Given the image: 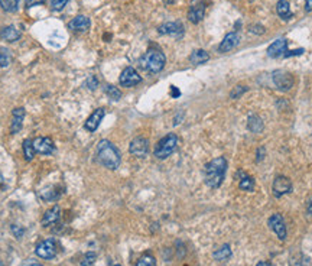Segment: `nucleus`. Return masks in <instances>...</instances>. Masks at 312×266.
Here are the masks:
<instances>
[{"label": "nucleus", "instance_id": "f257e3e1", "mask_svg": "<svg viewBox=\"0 0 312 266\" xmlns=\"http://www.w3.org/2000/svg\"><path fill=\"white\" fill-rule=\"evenodd\" d=\"M226 171H227V160H226V158L218 157L215 160H209L206 165V168H204L206 184L209 188H218L224 181Z\"/></svg>", "mask_w": 312, "mask_h": 266}, {"label": "nucleus", "instance_id": "f03ea898", "mask_svg": "<svg viewBox=\"0 0 312 266\" xmlns=\"http://www.w3.org/2000/svg\"><path fill=\"white\" fill-rule=\"evenodd\" d=\"M97 157H99L100 163L105 168L111 169V171L117 169L119 165H120V160H122L119 149L108 140H100L99 142V145H97Z\"/></svg>", "mask_w": 312, "mask_h": 266}, {"label": "nucleus", "instance_id": "7ed1b4c3", "mask_svg": "<svg viewBox=\"0 0 312 266\" xmlns=\"http://www.w3.org/2000/svg\"><path fill=\"white\" fill-rule=\"evenodd\" d=\"M165 62H166L165 55L160 53V51H157V50H149L148 53L139 59L140 67L145 71H149V73H159V71H162L163 67H165Z\"/></svg>", "mask_w": 312, "mask_h": 266}, {"label": "nucleus", "instance_id": "20e7f679", "mask_svg": "<svg viewBox=\"0 0 312 266\" xmlns=\"http://www.w3.org/2000/svg\"><path fill=\"white\" fill-rule=\"evenodd\" d=\"M178 145V137L175 133H168L165 137H162L155 148V157L157 160H166L168 157H171L174 154V151L177 149Z\"/></svg>", "mask_w": 312, "mask_h": 266}, {"label": "nucleus", "instance_id": "39448f33", "mask_svg": "<svg viewBox=\"0 0 312 266\" xmlns=\"http://www.w3.org/2000/svg\"><path fill=\"white\" fill-rule=\"evenodd\" d=\"M130 154L136 158H145L149 154V140L146 137L137 136L130 142Z\"/></svg>", "mask_w": 312, "mask_h": 266}, {"label": "nucleus", "instance_id": "423d86ee", "mask_svg": "<svg viewBox=\"0 0 312 266\" xmlns=\"http://www.w3.org/2000/svg\"><path fill=\"white\" fill-rule=\"evenodd\" d=\"M206 15V3L203 0H191L188 9V19L191 24H200Z\"/></svg>", "mask_w": 312, "mask_h": 266}, {"label": "nucleus", "instance_id": "0eeeda50", "mask_svg": "<svg viewBox=\"0 0 312 266\" xmlns=\"http://www.w3.org/2000/svg\"><path fill=\"white\" fill-rule=\"evenodd\" d=\"M273 84L281 91H289L293 87V77L286 71H275L273 73Z\"/></svg>", "mask_w": 312, "mask_h": 266}, {"label": "nucleus", "instance_id": "6e6552de", "mask_svg": "<svg viewBox=\"0 0 312 266\" xmlns=\"http://www.w3.org/2000/svg\"><path fill=\"white\" fill-rule=\"evenodd\" d=\"M36 255L41 259H52L56 255V244L52 239H47L41 241L36 246Z\"/></svg>", "mask_w": 312, "mask_h": 266}, {"label": "nucleus", "instance_id": "1a4fd4ad", "mask_svg": "<svg viewBox=\"0 0 312 266\" xmlns=\"http://www.w3.org/2000/svg\"><path fill=\"white\" fill-rule=\"evenodd\" d=\"M142 81V77L139 76V73L133 68V67H128L123 70V73L120 74L119 82L123 87H134Z\"/></svg>", "mask_w": 312, "mask_h": 266}, {"label": "nucleus", "instance_id": "9d476101", "mask_svg": "<svg viewBox=\"0 0 312 266\" xmlns=\"http://www.w3.org/2000/svg\"><path fill=\"white\" fill-rule=\"evenodd\" d=\"M32 143H33L35 152H38L41 155H51L52 152H53V149H55L51 137H42V136H39V137L33 139Z\"/></svg>", "mask_w": 312, "mask_h": 266}, {"label": "nucleus", "instance_id": "9b49d317", "mask_svg": "<svg viewBox=\"0 0 312 266\" xmlns=\"http://www.w3.org/2000/svg\"><path fill=\"white\" fill-rule=\"evenodd\" d=\"M269 227L276 233V236L281 240L286 239V226H285V220L281 214H273L270 218H269Z\"/></svg>", "mask_w": 312, "mask_h": 266}, {"label": "nucleus", "instance_id": "f8f14e48", "mask_svg": "<svg viewBox=\"0 0 312 266\" xmlns=\"http://www.w3.org/2000/svg\"><path fill=\"white\" fill-rule=\"evenodd\" d=\"M292 191V183L287 177H284V175H279L275 178L273 181V194L275 197H282L285 194H289Z\"/></svg>", "mask_w": 312, "mask_h": 266}, {"label": "nucleus", "instance_id": "ddd939ff", "mask_svg": "<svg viewBox=\"0 0 312 266\" xmlns=\"http://www.w3.org/2000/svg\"><path fill=\"white\" fill-rule=\"evenodd\" d=\"M157 32L160 35H169L174 38H181L183 35V25L181 22H166L163 25H160Z\"/></svg>", "mask_w": 312, "mask_h": 266}, {"label": "nucleus", "instance_id": "4468645a", "mask_svg": "<svg viewBox=\"0 0 312 266\" xmlns=\"http://www.w3.org/2000/svg\"><path fill=\"white\" fill-rule=\"evenodd\" d=\"M238 44H240V35H238V32L234 30V32H230L224 36V39L221 41V44L218 47V51L223 53H230Z\"/></svg>", "mask_w": 312, "mask_h": 266}, {"label": "nucleus", "instance_id": "2eb2a0df", "mask_svg": "<svg viewBox=\"0 0 312 266\" xmlns=\"http://www.w3.org/2000/svg\"><path fill=\"white\" fill-rule=\"evenodd\" d=\"M104 114H105V110H104L103 107H100V108H96L91 114H90V117L85 120V129L88 131V132H96L97 131V128L100 126V123H102V120H103Z\"/></svg>", "mask_w": 312, "mask_h": 266}, {"label": "nucleus", "instance_id": "dca6fc26", "mask_svg": "<svg viewBox=\"0 0 312 266\" xmlns=\"http://www.w3.org/2000/svg\"><path fill=\"white\" fill-rule=\"evenodd\" d=\"M24 119H25V108L16 107L12 113V123H10V132L13 134L21 132V129L24 126Z\"/></svg>", "mask_w": 312, "mask_h": 266}, {"label": "nucleus", "instance_id": "f3484780", "mask_svg": "<svg viewBox=\"0 0 312 266\" xmlns=\"http://www.w3.org/2000/svg\"><path fill=\"white\" fill-rule=\"evenodd\" d=\"M90 27H91V22L84 15H78L73 21H70V24H68V27L71 30H74V32H87L90 29Z\"/></svg>", "mask_w": 312, "mask_h": 266}, {"label": "nucleus", "instance_id": "a211bd4d", "mask_svg": "<svg viewBox=\"0 0 312 266\" xmlns=\"http://www.w3.org/2000/svg\"><path fill=\"white\" fill-rule=\"evenodd\" d=\"M286 48H287V42L286 39L281 38V39H276L269 48H267V55L272 56V58H278V56H282L286 53Z\"/></svg>", "mask_w": 312, "mask_h": 266}, {"label": "nucleus", "instance_id": "6ab92c4d", "mask_svg": "<svg viewBox=\"0 0 312 266\" xmlns=\"http://www.w3.org/2000/svg\"><path fill=\"white\" fill-rule=\"evenodd\" d=\"M61 218V209L59 206H53L50 210H47L44 217H42V226H52L55 223H58Z\"/></svg>", "mask_w": 312, "mask_h": 266}, {"label": "nucleus", "instance_id": "aec40b11", "mask_svg": "<svg viewBox=\"0 0 312 266\" xmlns=\"http://www.w3.org/2000/svg\"><path fill=\"white\" fill-rule=\"evenodd\" d=\"M0 38L7 41V42H16L19 38H21V32L19 29L13 25L10 27H4L1 30H0Z\"/></svg>", "mask_w": 312, "mask_h": 266}, {"label": "nucleus", "instance_id": "412c9836", "mask_svg": "<svg viewBox=\"0 0 312 266\" xmlns=\"http://www.w3.org/2000/svg\"><path fill=\"white\" fill-rule=\"evenodd\" d=\"M276 12L279 15V18H282L284 21H289L292 19V12H290V4L287 0H279L276 3Z\"/></svg>", "mask_w": 312, "mask_h": 266}, {"label": "nucleus", "instance_id": "4be33fe9", "mask_svg": "<svg viewBox=\"0 0 312 266\" xmlns=\"http://www.w3.org/2000/svg\"><path fill=\"white\" fill-rule=\"evenodd\" d=\"M208 59H209V55H208L207 51H204V50H195L194 53L189 55V61H191L194 65L206 64Z\"/></svg>", "mask_w": 312, "mask_h": 266}, {"label": "nucleus", "instance_id": "5701e85b", "mask_svg": "<svg viewBox=\"0 0 312 266\" xmlns=\"http://www.w3.org/2000/svg\"><path fill=\"white\" fill-rule=\"evenodd\" d=\"M247 126L253 133L263 132V122H261L259 116H250L249 122H247Z\"/></svg>", "mask_w": 312, "mask_h": 266}, {"label": "nucleus", "instance_id": "b1692460", "mask_svg": "<svg viewBox=\"0 0 312 266\" xmlns=\"http://www.w3.org/2000/svg\"><path fill=\"white\" fill-rule=\"evenodd\" d=\"M232 256V249L229 244L221 246L217 252H214V259L215 261H227Z\"/></svg>", "mask_w": 312, "mask_h": 266}, {"label": "nucleus", "instance_id": "393cba45", "mask_svg": "<svg viewBox=\"0 0 312 266\" xmlns=\"http://www.w3.org/2000/svg\"><path fill=\"white\" fill-rule=\"evenodd\" d=\"M22 148H24V155H25V160H33V157H35V148H33V143H32V140H30V139H25V140H24V145H22Z\"/></svg>", "mask_w": 312, "mask_h": 266}, {"label": "nucleus", "instance_id": "a878e982", "mask_svg": "<svg viewBox=\"0 0 312 266\" xmlns=\"http://www.w3.org/2000/svg\"><path fill=\"white\" fill-rule=\"evenodd\" d=\"M0 6L4 12L13 13L19 7V0H0Z\"/></svg>", "mask_w": 312, "mask_h": 266}, {"label": "nucleus", "instance_id": "bb28decb", "mask_svg": "<svg viewBox=\"0 0 312 266\" xmlns=\"http://www.w3.org/2000/svg\"><path fill=\"white\" fill-rule=\"evenodd\" d=\"M104 93H105V94H107L111 100H114V102L120 100V97H122V91H120L117 87L110 85V84H107V85L104 87Z\"/></svg>", "mask_w": 312, "mask_h": 266}, {"label": "nucleus", "instance_id": "cd10ccee", "mask_svg": "<svg viewBox=\"0 0 312 266\" xmlns=\"http://www.w3.org/2000/svg\"><path fill=\"white\" fill-rule=\"evenodd\" d=\"M12 62V53L7 48L0 47V67H7Z\"/></svg>", "mask_w": 312, "mask_h": 266}, {"label": "nucleus", "instance_id": "c85d7f7f", "mask_svg": "<svg viewBox=\"0 0 312 266\" xmlns=\"http://www.w3.org/2000/svg\"><path fill=\"white\" fill-rule=\"evenodd\" d=\"M238 186H240L241 189H244V191H253V189H255V181H253L252 177H249V175L244 174L243 178L240 180Z\"/></svg>", "mask_w": 312, "mask_h": 266}, {"label": "nucleus", "instance_id": "c756f323", "mask_svg": "<svg viewBox=\"0 0 312 266\" xmlns=\"http://www.w3.org/2000/svg\"><path fill=\"white\" fill-rule=\"evenodd\" d=\"M134 266H156V259L152 255H145L137 261Z\"/></svg>", "mask_w": 312, "mask_h": 266}, {"label": "nucleus", "instance_id": "7c9ffc66", "mask_svg": "<svg viewBox=\"0 0 312 266\" xmlns=\"http://www.w3.org/2000/svg\"><path fill=\"white\" fill-rule=\"evenodd\" d=\"M96 259H97V255L94 252H88L84 255V258L81 261V266H93L96 264Z\"/></svg>", "mask_w": 312, "mask_h": 266}, {"label": "nucleus", "instance_id": "2f4dec72", "mask_svg": "<svg viewBox=\"0 0 312 266\" xmlns=\"http://www.w3.org/2000/svg\"><path fill=\"white\" fill-rule=\"evenodd\" d=\"M70 0H52L51 6H52V10H55V12H59V10H62L65 6H67V3H68Z\"/></svg>", "mask_w": 312, "mask_h": 266}, {"label": "nucleus", "instance_id": "473e14b6", "mask_svg": "<svg viewBox=\"0 0 312 266\" xmlns=\"http://www.w3.org/2000/svg\"><path fill=\"white\" fill-rule=\"evenodd\" d=\"M244 91H247V87H246V85H235L233 91L230 93V97H232V99H238Z\"/></svg>", "mask_w": 312, "mask_h": 266}, {"label": "nucleus", "instance_id": "72a5a7b5", "mask_svg": "<svg viewBox=\"0 0 312 266\" xmlns=\"http://www.w3.org/2000/svg\"><path fill=\"white\" fill-rule=\"evenodd\" d=\"M84 85H85L87 88H90V90H96V88L99 87V81H97V79H96L94 76H90V77L85 80Z\"/></svg>", "mask_w": 312, "mask_h": 266}, {"label": "nucleus", "instance_id": "f704fd0d", "mask_svg": "<svg viewBox=\"0 0 312 266\" xmlns=\"http://www.w3.org/2000/svg\"><path fill=\"white\" fill-rule=\"evenodd\" d=\"M10 230H12V233L15 235V238H16V239H21V238L24 236V233H25V230H24L22 227L16 226V224H12Z\"/></svg>", "mask_w": 312, "mask_h": 266}, {"label": "nucleus", "instance_id": "c9c22d12", "mask_svg": "<svg viewBox=\"0 0 312 266\" xmlns=\"http://www.w3.org/2000/svg\"><path fill=\"white\" fill-rule=\"evenodd\" d=\"M249 29H250L252 33H258V35H263L264 33V27H261V25H252Z\"/></svg>", "mask_w": 312, "mask_h": 266}, {"label": "nucleus", "instance_id": "e433bc0d", "mask_svg": "<svg viewBox=\"0 0 312 266\" xmlns=\"http://www.w3.org/2000/svg\"><path fill=\"white\" fill-rule=\"evenodd\" d=\"M42 3H45V0H26L25 6L29 9L32 6H38V4H42Z\"/></svg>", "mask_w": 312, "mask_h": 266}, {"label": "nucleus", "instance_id": "4c0bfd02", "mask_svg": "<svg viewBox=\"0 0 312 266\" xmlns=\"http://www.w3.org/2000/svg\"><path fill=\"white\" fill-rule=\"evenodd\" d=\"M296 266H312V265L308 258L302 256V258H301V261H298V262H296Z\"/></svg>", "mask_w": 312, "mask_h": 266}, {"label": "nucleus", "instance_id": "58836bf2", "mask_svg": "<svg viewBox=\"0 0 312 266\" xmlns=\"http://www.w3.org/2000/svg\"><path fill=\"white\" fill-rule=\"evenodd\" d=\"M22 266H42V265H41V264H38V262H35L33 259H27Z\"/></svg>", "mask_w": 312, "mask_h": 266}, {"label": "nucleus", "instance_id": "ea45409f", "mask_svg": "<svg viewBox=\"0 0 312 266\" xmlns=\"http://www.w3.org/2000/svg\"><path fill=\"white\" fill-rule=\"evenodd\" d=\"M171 91H172V96H174V97H178V96L181 94V93H180V90H178L175 85H171Z\"/></svg>", "mask_w": 312, "mask_h": 266}, {"label": "nucleus", "instance_id": "a19ab883", "mask_svg": "<svg viewBox=\"0 0 312 266\" xmlns=\"http://www.w3.org/2000/svg\"><path fill=\"white\" fill-rule=\"evenodd\" d=\"M307 210H308V213L312 215V194L310 195V198H308V204H307Z\"/></svg>", "mask_w": 312, "mask_h": 266}, {"label": "nucleus", "instance_id": "79ce46f5", "mask_svg": "<svg viewBox=\"0 0 312 266\" xmlns=\"http://www.w3.org/2000/svg\"><path fill=\"white\" fill-rule=\"evenodd\" d=\"M305 10L312 12V0H305Z\"/></svg>", "mask_w": 312, "mask_h": 266}, {"label": "nucleus", "instance_id": "37998d69", "mask_svg": "<svg viewBox=\"0 0 312 266\" xmlns=\"http://www.w3.org/2000/svg\"><path fill=\"white\" fill-rule=\"evenodd\" d=\"M263 154H264V149H263V148H260V149H259V158H258V160H263Z\"/></svg>", "mask_w": 312, "mask_h": 266}, {"label": "nucleus", "instance_id": "c03bdc74", "mask_svg": "<svg viewBox=\"0 0 312 266\" xmlns=\"http://www.w3.org/2000/svg\"><path fill=\"white\" fill-rule=\"evenodd\" d=\"M256 266H273L272 264H269V262H259Z\"/></svg>", "mask_w": 312, "mask_h": 266}, {"label": "nucleus", "instance_id": "a18cd8bd", "mask_svg": "<svg viewBox=\"0 0 312 266\" xmlns=\"http://www.w3.org/2000/svg\"><path fill=\"white\" fill-rule=\"evenodd\" d=\"M175 1H177V0H166L168 4H172V3H175Z\"/></svg>", "mask_w": 312, "mask_h": 266}, {"label": "nucleus", "instance_id": "49530a36", "mask_svg": "<svg viewBox=\"0 0 312 266\" xmlns=\"http://www.w3.org/2000/svg\"><path fill=\"white\" fill-rule=\"evenodd\" d=\"M0 266H3V262H1V261H0Z\"/></svg>", "mask_w": 312, "mask_h": 266}, {"label": "nucleus", "instance_id": "de8ad7c7", "mask_svg": "<svg viewBox=\"0 0 312 266\" xmlns=\"http://www.w3.org/2000/svg\"><path fill=\"white\" fill-rule=\"evenodd\" d=\"M114 266H120V265H114Z\"/></svg>", "mask_w": 312, "mask_h": 266}]
</instances>
